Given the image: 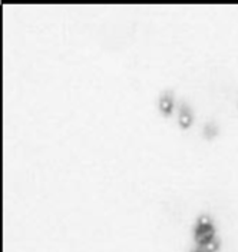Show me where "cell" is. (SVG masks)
Returning <instances> with one entry per match:
<instances>
[{"mask_svg": "<svg viewBox=\"0 0 238 252\" xmlns=\"http://www.w3.org/2000/svg\"><path fill=\"white\" fill-rule=\"evenodd\" d=\"M218 247H220V241L217 238H214V239H211L209 242H206L204 245H200L198 250L204 252H215L218 250Z\"/></svg>", "mask_w": 238, "mask_h": 252, "instance_id": "4", "label": "cell"}, {"mask_svg": "<svg viewBox=\"0 0 238 252\" xmlns=\"http://www.w3.org/2000/svg\"><path fill=\"white\" fill-rule=\"evenodd\" d=\"M194 238H195V242L198 244V247L204 245V244L215 238V229H214V225H212L209 217L205 215V217H201L198 220L195 231H194Z\"/></svg>", "mask_w": 238, "mask_h": 252, "instance_id": "1", "label": "cell"}, {"mask_svg": "<svg viewBox=\"0 0 238 252\" xmlns=\"http://www.w3.org/2000/svg\"><path fill=\"white\" fill-rule=\"evenodd\" d=\"M158 106L159 110L165 116H170L172 113V109H174V96H172L171 91H165L164 94H161V97H159L158 100Z\"/></svg>", "mask_w": 238, "mask_h": 252, "instance_id": "2", "label": "cell"}, {"mask_svg": "<svg viewBox=\"0 0 238 252\" xmlns=\"http://www.w3.org/2000/svg\"><path fill=\"white\" fill-rule=\"evenodd\" d=\"M217 125L215 124H208V125L204 127V135H205V138L208 139H211V138H214L215 135H217Z\"/></svg>", "mask_w": 238, "mask_h": 252, "instance_id": "5", "label": "cell"}, {"mask_svg": "<svg viewBox=\"0 0 238 252\" xmlns=\"http://www.w3.org/2000/svg\"><path fill=\"white\" fill-rule=\"evenodd\" d=\"M194 252H204V251H201V250H195Z\"/></svg>", "mask_w": 238, "mask_h": 252, "instance_id": "6", "label": "cell"}, {"mask_svg": "<svg viewBox=\"0 0 238 252\" xmlns=\"http://www.w3.org/2000/svg\"><path fill=\"white\" fill-rule=\"evenodd\" d=\"M194 116H192V110H191L188 103H181L179 105V126L182 129H188L192 125Z\"/></svg>", "mask_w": 238, "mask_h": 252, "instance_id": "3", "label": "cell"}]
</instances>
